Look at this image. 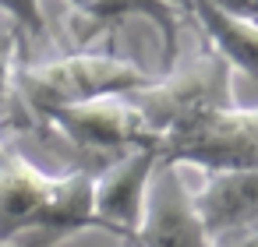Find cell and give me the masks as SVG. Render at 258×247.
<instances>
[{
	"label": "cell",
	"mask_w": 258,
	"mask_h": 247,
	"mask_svg": "<svg viewBox=\"0 0 258 247\" xmlns=\"http://www.w3.org/2000/svg\"><path fill=\"white\" fill-rule=\"evenodd\" d=\"M71 148L85 155H99V162H113L117 155H127L135 148L156 152V134L149 131L142 110L131 103V96H106L82 106L53 110L46 120Z\"/></svg>",
	"instance_id": "3"
},
{
	"label": "cell",
	"mask_w": 258,
	"mask_h": 247,
	"mask_svg": "<svg viewBox=\"0 0 258 247\" xmlns=\"http://www.w3.org/2000/svg\"><path fill=\"white\" fill-rule=\"evenodd\" d=\"M68 8L75 11L82 43L120 29L127 18H149L163 39V71H170L177 64L184 18L170 8V0H68Z\"/></svg>",
	"instance_id": "8"
},
{
	"label": "cell",
	"mask_w": 258,
	"mask_h": 247,
	"mask_svg": "<svg viewBox=\"0 0 258 247\" xmlns=\"http://www.w3.org/2000/svg\"><path fill=\"white\" fill-rule=\"evenodd\" d=\"M0 15L18 25L22 36H46V15L39 0H0Z\"/></svg>",
	"instance_id": "12"
},
{
	"label": "cell",
	"mask_w": 258,
	"mask_h": 247,
	"mask_svg": "<svg viewBox=\"0 0 258 247\" xmlns=\"http://www.w3.org/2000/svg\"><path fill=\"white\" fill-rule=\"evenodd\" d=\"M191 4H195V0H170V8H173L184 22H187V15H191Z\"/></svg>",
	"instance_id": "15"
},
{
	"label": "cell",
	"mask_w": 258,
	"mask_h": 247,
	"mask_svg": "<svg viewBox=\"0 0 258 247\" xmlns=\"http://www.w3.org/2000/svg\"><path fill=\"white\" fill-rule=\"evenodd\" d=\"M152 81V71L127 57L75 50L43 64H18L15 71V103L32 117L46 120L53 110L82 106L106 96H131Z\"/></svg>",
	"instance_id": "1"
},
{
	"label": "cell",
	"mask_w": 258,
	"mask_h": 247,
	"mask_svg": "<svg viewBox=\"0 0 258 247\" xmlns=\"http://www.w3.org/2000/svg\"><path fill=\"white\" fill-rule=\"evenodd\" d=\"M127 247H212L180 166L156 162L145 194L142 226Z\"/></svg>",
	"instance_id": "5"
},
{
	"label": "cell",
	"mask_w": 258,
	"mask_h": 247,
	"mask_svg": "<svg viewBox=\"0 0 258 247\" xmlns=\"http://www.w3.org/2000/svg\"><path fill=\"white\" fill-rule=\"evenodd\" d=\"M131 103L142 110L149 131L156 134V148L166 138H177L209 117L237 106L233 99V67L205 46L191 60H177L163 78H152L145 89L131 92Z\"/></svg>",
	"instance_id": "2"
},
{
	"label": "cell",
	"mask_w": 258,
	"mask_h": 247,
	"mask_svg": "<svg viewBox=\"0 0 258 247\" xmlns=\"http://www.w3.org/2000/svg\"><path fill=\"white\" fill-rule=\"evenodd\" d=\"M159 155L152 148H135L127 155H117L96 173V219L99 229H110L124 247L135 240L145 212V194L149 180L156 170Z\"/></svg>",
	"instance_id": "6"
},
{
	"label": "cell",
	"mask_w": 258,
	"mask_h": 247,
	"mask_svg": "<svg viewBox=\"0 0 258 247\" xmlns=\"http://www.w3.org/2000/svg\"><path fill=\"white\" fill-rule=\"evenodd\" d=\"M187 22H195L202 29V36L209 39V46L240 74H247L251 81H258V22L223 11L212 0H195Z\"/></svg>",
	"instance_id": "10"
},
{
	"label": "cell",
	"mask_w": 258,
	"mask_h": 247,
	"mask_svg": "<svg viewBox=\"0 0 258 247\" xmlns=\"http://www.w3.org/2000/svg\"><path fill=\"white\" fill-rule=\"evenodd\" d=\"M212 4L223 8V11H233V15H244V18L258 22V0H212Z\"/></svg>",
	"instance_id": "13"
},
{
	"label": "cell",
	"mask_w": 258,
	"mask_h": 247,
	"mask_svg": "<svg viewBox=\"0 0 258 247\" xmlns=\"http://www.w3.org/2000/svg\"><path fill=\"white\" fill-rule=\"evenodd\" d=\"M156 155L159 162L198 166L202 173L258 170V106H230L205 124L166 138Z\"/></svg>",
	"instance_id": "4"
},
{
	"label": "cell",
	"mask_w": 258,
	"mask_h": 247,
	"mask_svg": "<svg viewBox=\"0 0 258 247\" xmlns=\"http://www.w3.org/2000/svg\"><path fill=\"white\" fill-rule=\"evenodd\" d=\"M216 247H258V222H254L251 229H240L237 236H230V240L216 243Z\"/></svg>",
	"instance_id": "14"
},
{
	"label": "cell",
	"mask_w": 258,
	"mask_h": 247,
	"mask_svg": "<svg viewBox=\"0 0 258 247\" xmlns=\"http://www.w3.org/2000/svg\"><path fill=\"white\" fill-rule=\"evenodd\" d=\"M82 229H99V219H96V173L71 170V173H60L53 205L46 208L43 222L18 247H57L60 240H68Z\"/></svg>",
	"instance_id": "9"
},
{
	"label": "cell",
	"mask_w": 258,
	"mask_h": 247,
	"mask_svg": "<svg viewBox=\"0 0 258 247\" xmlns=\"http://www.w3.org/2000/svg\"><path fill=\"white\" fill-rule=\"evenodd\" d=\"M18 53H22V32L18 25H0V117H4L11 96H15V71H18Z\"/></svg>",
	"instance_id": "11"
},
{
	"label": "cell",
	"mask_w": 258,
	"mask_h": 247,
	"mask_svg": "<svg viewBox=\"0 0 258 247\" xmlns=\"http://www.w3.org/2000/svg\"><path fill=\"white\" fill-rule=\"evenodd\" d=\"M0 247H4V243H0Z\"/></svg>",
	"instance_id": "16"
},
{
	"label": "cell",
	"mask_w": 258,
	"mask_h": 247,
	"mask_svg": "<svg viewBox=\"0 0 258 247\" xmlns=\"http://www.w3.org/2000/svg\"><path fill=\"white\" fill-rule=\"evenodd\" d=\"M191 194L212 247L258 222V170L205 173L202 187Z\"/></svg>",
	"instance_id": "7"
}]
</instances>
